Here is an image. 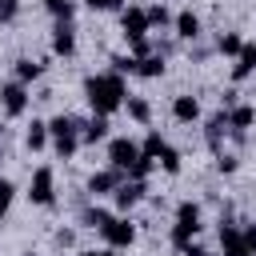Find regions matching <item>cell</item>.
I'll use <instances>...</instances> for the list:
<instances>
[{
	"label": "cell",
	"instance_id": "6da1fadb",
	"mask_svg": "<svg viewBox=\"0 0 256 256\" xmlns=\"http://www.w3.org/2000/svg\"><path fill=\"white\" fill-rule=\"evenodd\" d=\"M84 100L96 116H112L116 108H124L128 100V88H124V76L120 72H96L84 80Z\"/></svg>",
	"mask_w": 256,
	"mask_h": 256
},
{
	"label": "cell",
	"instance_id": "7a4b0ae2",
	"mask_svg": "<svg viewBox=\"0 0 256 256\" xmlns=\"http://www.w3.org/2000/svg\"><path fill=\"white\" fill-rule=\"evenodd\" d=\"M100 240H104L112 252H120V248H132V244H136V224H132L124 212H116V216H112V220L100 228Z\"/></svg>",
	"mask_w": 256,
	"mask_h": 256
},
{
	"label": "cell",
	"instance_id": "3957f363",
	"mask_svg": "<svg viewBox=\"0 0 256 256\" xmlns=\"http://www.w3.org/2000/svg\"><path fill=\"white\" fill-rule=\"evenodd\" d=\"M28 200H32L36 208H52V204H56V176H52L48 164H40V168L32 172V180H28Z\"/></svg>",
	"mask_w": 256,
	"mask_h": 256
},
{
	"label": "cell",
	"instance_id": "277c9868",
	"mask_svg": "<svg viewBox=\"0 0 256 256\" xmlns=\"http://www.w3.org/2000/svg\"><path fill=\"white\" fill-rule=\"evenodd\" d=\"M28 104H32V96H28V84H20V80H8V84H0V112H4L8 120L24 116V112H28Z\"/></svg>",
	"mask_w": 256,
	"mask_h": 256
},
{
	"label": "cell",
	"instance_id": "5b68a950",
	"mask_svg": "<svg viewBox=\"0 0 256 256\" xmlns=\"http://www.w3.org/2000/svg\"><path fill=\"white\" fill-rule=\"evenodd\" d=\"M120 180H124V172L108 164V168H96V172L88 176V184H84V192H88L92 200H100V196H112V192L120 188Z\"/></svg>",
	"mask_w": 256,
	"mask_h": 256
},
{
	"label": "cell",
	"instance_id": "8992f818",
	"mask_svg": "<svg viewBox=\"0 0 256 256\" xmlns=\"http://www.w3.org/2000/svg\"><path fill=\"white\" fill-rule=\"evenodd\" d=\"M120 32H124V40H140V36H148V32H152V24H148V12H144L140 4H128V8H120Z\"/></svg>",
	"mask_w": 256,
	"mask_h": 256
},
{
	"label": "cell",
	"instance_id": "52a82bcc",
	"mask_svg": "<svg viewBox=\"0 0 256 256\" xmlns=\"http://www.w3.org/2000/svg\"><path fill=\"white\" fill-rule=\"evenodd\" d=\"M144 192H148V180H120V188L112 192V204H116V212H132L140 200H144Z\"/></svg>",
	"mask_w": 256,
	"mask_h": 256
},
{
	"label": "cell",
	"instance_id": "ba28073f",
	"mask_svg": "<svg viewBox=\"0 0 256 256\" xmlns=\"http://www.w3.org/2000/svg\"><path fill=\"white\" fill-rule=\"evenodd\" d=\"M136 156H140V144H136V140H128V136H112V140H108V164H112V168L124 172Z\"/></svg>",
	"mask_w": 256,
	"mask_h": 256
},
{
	"label": "cell",
	"instance_id": "9c48e42d",
	"mask_svg": "<svg viewBox=\"0 0 256 256\" xmlns=\"http://www.w3.org/2000/svg\"><path fill=\"white\" fill-rule=\"evenodd\" d=\"M220 256H252L244 236H240V224H228L220 220Z\"/></svg>",
	"mask_w": 256,
	"mask_h": 256
},
{
	"label": "cell",
	"instance_id": "30bf717a",
	"mask_svg": "<svg viewBox=\"0 0 256 256\" xmlns=\"http://www.w3.org/2000/svg\"><path fill=\"white\" fill-rule=\"evenodd\" d=\"M76 52V28H72V20H56V28H52V56H72Z\"/></svg>",
	"mask_w": 256,
	"mask_h": 256
},
{
	"label": "cell",
	"instance_id": "8fae6325",
	"mask_svg": "<svg viewBox=\"0 0 256 256\" xmlns=\"http://www.w3.org/2000/svg\"><path fill=\"white\" fill-rule=\"evenodd\" d=\"M172 120H180V124H196V120H200V100H196L192 92L172 96Z\"/></svg>",
	"mask_w": 256,
	"mask_h": 256
},
{
	"label": "cell",
	"instance_id": "7c38bea8",
	"mask_svg": "<svg viewBox=\"0 0 256 256\" xmlns=\"http://www.w3.org/2000/svg\"><path fill=\"white\" fill-rule=\"evenodd\" d=\"M52 144V132H48V120H32L28 128H24V148L28 152H44Z\"/></svg>",
	"mask_w": 256,
	"mask_h": 256
},
{
	"label": "cell",
	"instance_id": "4fadbf2b",
	"mask_svg": "<svg viewBox=\"0 0 256 256\" xmlns=\"http://www.w3.org/2000/svg\"><path fill=\"white\" fill-rule=\"evenodd\" d=\"M172 28H176V36H180V40H200V16H196L192 8H184V12H176V20H172Z\"/></svg>",
	"mask_w": 256,
	"mask_h": 256
},
{
	"label": "cell",
	"instance_id": "5bb4252c",
	"mask_svg": "<svg viewBox=\"0 0 256 256\" xmlns=\"http://www.w3.org/2000/svg\"><path fill=\"white\" fill-rule=\"evenodd\" d=\"M80 140L84 144H100V140H108V116H88L84 120V128H80Z\"/></svg>",
	"mask_w": 256,
	"mask_h": 256
},
{
	"label": "cell",
	"instance_id": "9a60e30c",
	"mask_svg": "<svg viewBox=\"0 0 256 256\" xmlns=\"http://www.w3.org/2000/svg\"><path fill=\"white\" fill-rule=\"evenodd\" d=\"M252 72H256V44H244L240 56H236V64H232V80L240 84V80H248Z\"/></svg>",
	"mask_w": 256,
	"mask_h": 256
},
{
	"label": "cell",
	"instance_id": "2e32d148",
	"mask_svg": "<svg viewBox=\"0 0 256 256\" xmlns=\"http://www.w3.org/2000/svg\"><path fill=\"white\" fill-rule=\"evenodd\" d=\"M256 124V108L252 104H236V108H228V128L232 132H248Z\"/></svg>",
	"mask_w": 256,
	"mask_h": 256
},
{
	"label": "cell",
	"instance_id": "e0dca14e",
	"mask_svg": "<svg viewBox=\"0 0 256 256\" xmlns=\"http://www.w3.org/2000/svg\"><path fill=\"white\" fill-rule=\"evenodd\" d=\"M80 132H60V136H52V152L60 156V160H72L76 152H80Z\"/></svg>",
	"mask_w": 256,
	"mask_h": 256
},
{
	"label": "cell",
	"instance_id": "ac0fdd59",
	"mask_svg": "<svg viewBox=\"0 0 256 256\" xmlns=\"http://www.w3.org/2000/svg\"><path fill=\"white\" fill-rule=\"evenodd\" d=\"M164 68H168V64H164V52L156 48L152 56H144V60H140L136 76H144V80H160V76H164Z\"/></svg>",
	"mask_w": 256,
	"mask_h": 256
},
{
	"label": "cell",
	"instance_id": "d6986e66",
	"mask_svg": "<svg viewBox=\"0 0 256 256\" xmlns=\"http://www.w3.org/2000/svg\"><path fill=\"white\" fill-rule=\"evenodd\" d=\"M40 72H44V60H32V56H20V60H16V80H20V84L40 80Z\"/></svg>",
	"mask_w": 256,
	"mask_h": 256
},
{
	"label": "cell",
	"instance_id": "ffe728a7",
	"mask_svg": "<svg viewBox=\"0 0 256 256\" xmlns=\"http://www.w3.org/2000/svg\"><path fill=\"white\" fill-rule=\"evenodd\" d=\"M224 132H232V128H228V112L220 108V112H216V116L208 120V128H204V136H208V144H212V148H220V140H224Z\"/></svg>",
	"mask_w": 256,
	"mask_h": 256
},
{
	"label": "cell",
	"instance_id": "44dd1931",
	"mask_svg": "<svg viewBox=\"0 0 256 256\" xmlns=\"http://www.w3.org/2000/svg\"><path fill=\"white\" fill-rule=\"evenodd\" d=\"M112 216H116V212H108V208H100V204H88V208L80 212V224H84V228H96V232H100V228H104V224H108Z\"/></svg>",
	"mask_w": 256,
	"mask_h": 256
},
{
	"label": "cell",
	"instance_id": "7402d4cb",
	"mask_svg": "<svg viewBox=\"0 0 256 256\" xmlns=\"http://www.w3.org/2000/svg\"><path fill=\"white\" fill-rule=\"evenodd\" d=\"M176 224H196V228H204L200 204H196V200H180V204H176Z\"/></svg>",
	"mask_w": 256,
	"mask_h": 256
},
{
	"label": "cell",
	"instance_id": "603a6c76",
	"mask_svg": "<svg viewBox=\"0 0 256 256\" xmlns=\"http://www.w3.org/2000/svg\"><path fill=\"white\" fill-rule=\"evenodd\" d=\"M152 168H156V160L140 152V156H136V160L124 168V180H148V176H152Z\"/></svg>",
	"mask_w": 256,
	"mask_h": 256
},
{
	"label": "cell",
	"instance_id": "cb8c5ba5",
	"mask_svg": "<svg viewBox=\"0 0 256 256\" xmlns=\"http://www.w3.org/2000/svg\"><path fill=\"white\" fill-rule=\"evenodd\" d=\"M240 48H244L240 32H220V36H216V52H220V56H232V60H236Z\"/></svg>",
	"mask_w": 256,
	"mask_h": 256
},
{
	"label": "cell",
	"instance_id": "d4e9b609",
	"mask_svg": "<svg viewBox=\"0 0 256 256\" xmlns=\"http://www.w3.org/2000/svg\"><path fill=\"white\" fill-rule=\"evenodd\" d=\"M124 108H128V116H132L136 124H148V120H152V104H148L144 96H128Z\"/></svg>",
	"mask_w": 256,
	"mask_h": 256
},
{
	"label": "cell",
	"instance_id": "484cf974",
	"mask_svg": "<svg viewBox=\"0 0 256 256\" xmlns=\"http://www.w3.org/2000/svg\"><path fill=\"white\" fill-rule=\"evenodd\" d=\"M196 236H200V228H196V224H172V248H180V252H184Z\"/></svg>",
	"mask_w": 256,
	"mask_h": 256
},
{
	"label": "cell",
	"instance_id": "4316f807",
	"mask_svg": "<svg viewBox=\"0 0 256 256\" xmlns=\"http://www.w3.org/2000/svg\"><path fill=\"white\" fill-rule=\"evenodd\" d=\"M44 8H48L52 20H72L76 16V0H44Z\"/></svg>",
	"mask_w": 256,
	"mask_h": 256
},
{
	"label": "cell",
	"instance_id": "83f0119b",
	"mask_svg": "<svg viewBox=\"0 0 256 256\" xmlns=\"http://www.w3.org/2000/svg\"><path fill=\"white\" fill-rule=\"evenodd\" d=\"M156 164H160V168H164L168 176H180V152H176L172 144H164V152L156 156Z\"/></svg>",
	"mask_w": 256,
	"mask_h": 256
},
{
	"label": "cell",
	"instance_id": "f1b7e54d",
	"mask_svg": "<svg viewBox=\"0 0 256 256\" xmlns=\"http://www.w3.org/2000/svg\"><path fill=\"white\" fill-rule=\"evenodd\" d=\"M144 12H148V24H152V28H168V24L176 20V16H172V12L164 8V4H148Z\"/></svg>",
	"mask_w": 256,
	"mask_h": 256
},
{
	"label": "cell",
	"instance_id": "f546056e",
	"mask_svg": "<svg viewBox=\"0 0 256 256\" xmlns=\"http://www.w3.org/2000/svg\"><path fill=\"white\" fill-rule=\"evenodd\" d=\"M136 68H140V60L128 52V56H112V72H120V76H136Z\"/></svg>",
	"mask_w": 256,
	"mask_h": 256
},
{
	"label": "cell",
	"instance_id": "4dcf8cb0",
	"mask_svg": "<svg viewBox=\"0 0 256 256\" xmlns=\"http://www.w3.org/2000/svg\"><path fill=\"white\" fill-rule=\"evenodd\" d=\"M164 144H168V140H164V136H160V132H148V136H144V144H140V152H144V156H152V160H156V156H160V152H164Z\"/></svg>",
	"mask_w": 256,
	"mask_h": 256
},
{
	"label": "cell",
	"instance_id": "1f68e13d",
	"mask_svg": "<svg viewBox=\"0 0 256 256\" xmlns=\"http://www.w3.org/2000/svg\"><path fill=\"white\" fill-rule=\"evenodd\" d=\"M12 200H16V184H12L8 176H0V216L12 208Z\"/></svg>",
	"mask_w": 256,
	"mask_h": 256
},
{
	"label": "cell",
	"instance_id": "d6a6232c",
	"mask_svg": "<svg viewBox=\"0 0 256 256\" xmlns=\"http://www.w3.org/2000/svg\"><path fill=\"white\" fill-rule=\"evenodd\" d=\"M128 52H132L136 60H144V56H152L156 48H152V40H148V36H140V40H128Z\"/></svg>",
	"mask_w": 256,
	"mask_h": 256
},
{
	"label": "cell",
	"instance_id": "836d02e7",
	"mask_svg": "<svg viewBox=\"0 0 256 256\" xmlns=\"http://www.w3.org/2000/svg\"><path fill=\"white\" fill-rule=\"evenodd\" d=\"M236 168H240V160H236L232 152H220V156H216V172H224V176H232Z\"/></svg>",
	"mask_w": 256,
	"mask_h": 256
},
{
	"label": "cell",
	"instance_id": "e575fe53",
	"mask_svg": "<svg viewBox=\"0 0 256 256\" xmlns=\"http://www.w3.org/2000/svg\"><path fill=\"white\" fill-rule=\"evenodd\" d=\"M52 240H56V248H72L76 244V228H56Z\"/></svg>",
	"mask_w": 256,
	"mask_h": 256
},
{
	"label": "cell",
	"instance_id": "d590c367",
	"mask_svg": "<svg viewBox=\"0 0 256 256\" xmlns=\"http://www.w3.org/2000/svg\"><path fill=\"white\" fill-rule=\"evenodd\" d=\"M84 8H92V12H116V8H124V0H84Z\"/></svg>",
	"mask_w": 256,
	"mask_h": 256
},
{
	"label": "cell",
	"instance_id": "8d00e7d4",
	"mask_svg": "<svg viewBox=\"0 0 256 256\" xmlns=\"http://www.w3.org/2000/svg\"><path fill=\"white\" fill-rule=\"evenodd\" d=\"M16 12H20V4H16V0H0V24H12V20H16Z\"/></svg>",
	"mask_w": 256,
	"mask_h": 256
},
{
	"label": "cell",
	"instance_id": "74e56055",
	"mask_svg": "<svg viewBox=\"0 0 256 256\" xmlns=\"http://www.w3.org/2000/svg\"><path fill=\"white\" fill-rule=\"evenodd\" d=\"M240 236H244V244H248V252L256 256V224H240Z\"/></svg>",
	"mask_w": 256,
	"mask_h": 256
},
{
	"label": "cell",
	"instance_id": "f35d334b",
	"mask_svg": "<svg viewBox=\"0 0 256 256\" xmlns=\"http://www.w3.org/2000/svg\"><path fill=\"white\" fill-rule=\"evenodd\" d=\"M236 96H240V92H236V88H228V92H224V100H220V104H224V112H228V108H236V104H240V100H236Z\"/></svg>",
	"mask_w": 256,
	"mask_h": 256
},
{
	"label": "cell",
	"instance_id": "ab89813d",
	"mask_svg": "<svg viewBox=\"0 0 256 256\" xmlns=\"http://www.w3.org/2000/svg\"><path fill=\"white\" fill-rule=\"evenodd\" d=\"M184 256H212V252H208V248H200V244H188V248H184Z\"/></svg>",
	"mask_w": 256,
	"mask_h": 256
},
{
	"label": "cell",
	"instance_id": "60d3db41",
	"mask_svg": "<svg viewBox=\"0 0 256 256\" xmlns=\"http://www.w3.org/2000/svg\"><path fill=\"white\" fill-rule=\"evenodd\" d=\"M80 256H112V248H104V252H96V248H92V252H80Z\"/></svg>",
	"mask_w": 256,
	"mask_h": 256
},
{
	"label": "cell",
	"instance_id": "b9f144b4",
	"mask_svg": "<svg viewBox=\"0 0 256 256\" xmlns=\"http://www.w3.org/2000/svg\"><path fill=\"white\" fill-rule=\"evenodd\" d=\"M24 256H32V252H24Z\"/></svg>",
	"mask_w": 256,
	"mask_h": 256
}]
</instances>
